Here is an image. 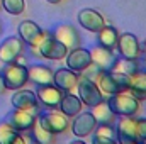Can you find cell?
<instances>
[{"label":"cell","mask_w":146,"mask_h":144,"mask_svg":"<svg viewBox=\"0 0 146 144\" xmlns=\"http://www.w3.org/2000/svg\"><path fill=\"white\" fill-rule=\"evenodd\" d=\"M127 90L136 95L139 100L146 102V70L141 68L134 75L129 76V83H127Z\"/></svg>","instance_id":"obj_21"},{"label":"cell","mask_w":146,"mask_h":144,"mask_svg":"<svg viewBox=\"0 0 146 144\" xmlns=\"http://www.w3.org/2000/svg\"><path fill=\"white\" fill-rule=\"evenodd\" d=\"M114 51H115L117 56L131 58V59H139L141 54H143L141 42H139L138 36L133 34V32H121Z\"/></svg>","instance_id":"obj_5"},{"label":"cell","mask_w":146,"mask_h":144,"mask_svg":"<svg viewBox=\"0 0 146 144\" xmlns=\"http://www.w3.org/2000/svg\"><path fill=\"white\" fill-rule=\"evenodd\" d=\"M78 80H80V73L70 70L68 66L54 70V75H53V83H54L56 87H60L65 93L76 90Z\"/></svg>","instance_id":"obj_16"},{"label":"cell","mask_w":146,"mask_h":144,"mask_svg":"<svg viewBox=\"0 0 146 144\" xmlns=\"http://www.w3.org/2000/svg\"><path fill=\"white\" fill-rule=\"evenodd\" d=\"M92 141L95 144H115V127L114 124H97L92 132Z\"/></svg>","instance_id":"obj_26"},{"label":"cell","mask_w":146,"mask_h":144,"mask_svg":"<svg viewBox=\"0 0 146 144\" xmlns=\"http://www.w3.org/2000/svg\"><path fill=\"white\" fill-rule=\"evenodd\" d=\"M2 76L5 81L7 90H19L24 88L29 83V75H27V65H19V63H7L2 66Z\"/></svg>","instance_id":"obj_3"},{"label":"cell","mask_w":146,"mask_h":144,"mask_svg":"<svg viewBox=\"0 0 146 144\" xmlns=\"http://www.w3.org/2000/svg\"><path fill=\"white\" fill-rule=\"evenodd\" d=\"M90 112H92V115L95 117L97 124H114L115 119H117V115L110 110V107H109V104H107L106 98H102L99 104H95L94 107H90Z\"/></svg>","instance_id":"obj_27"},{"label":"cell","mask_w":146,"mask_h":144,"mask_svg":"<svg viewBox=\"0 0 146 144\" xmlns=\"http://www.w3.org/2000/svg\"><path fill=\"white\" fill-rule=\"evenodd\" d=\"M110 73H112V78H114V83H115L117 90H119V92H121V90H127L129 76H127V75H122V73H114V71H110Z\"/></svg>","instance_id":"obj_31"},{"label":"cell","mask_w":146,"mask_h":144,"mask_svg":"<svg viewBox=\"0 0 146 144\" xmlns=\"http://www.w3.org/2000/svg\"><path fill=\"white\" fill-rule=\"evenodd\" d=\"M37 49L41 54V61H63L68 53L66 46L61 44L56 37H53L51 31H48V34L37 44Z\"/></svg>","instance_id":"obj_4"},{"label":"cell","mask_w":146,"mask_h":144,"mask_svg":"<svg viewBox=\"0 0 146 144\" xmlns=\"http://www.w3.org/2000/svg\"><path fill=\"white\" fill-rule=\"evenodd\" d=\"M48 3H53V5H56V3H61L63 0H46Z\"/></svg>","instance_id":"obj_34"},{"label":"cell","mask_w":146,"mask_h":144,"mask_svg":"<svg viewBox=\"0 0 146 144\" xmlns=\"http://www.w3.org/2000/svg\"><path fill=\"white\" fill-rule=\"evenodd\" d=\"M37 115L27 112V110H21V108H12L7 115V120L19 131V132H31L34 122H36Z\"/></svg>","instance_id":"obj_17"},{"label":"cell","mask_w":146,"mask_h":144,"mask_svg":"<svg viewBox=\"0 0 146 144\" xmlns=\"http://www.w3.org/2000/svg\"><path fill=\"white\" fill-rule=\"evenodd\" d=\"M9 90H7V87H5V81H3V76H2V73H0V95H5Z\"/></svg>","instance_id":"obj_32"},{"label":"cell","mask_w":146,"mask_h":144,"mask_svg":"<svg viewBox=\"0 0 146 144\" xmlns=\"http://www.w3.org/2000/svg\"><path fill=\"white\" fill-rule=\"evenodd\" d=\"M0 10H2V5H0Z\"/></svg>","instance_id":"obj_37"},{"label":"cell","mask_w":146,"mask_h":144,"mask_svg":"<svg viewBox=\"0 0 146 144\" xmlns=\"http://www.w3.org/2000/svg\"><path fill=\"white\" fill-rule=\"evenodd\" d=\"M141 61L139 59H131V58H122V56H115L114 63L110 65V71L114 73H122V75H134L138 70H141Z\"/></svg>","instance_id":"obj_22"},{"label":"cell","mask_w":146,"mask_h":144,"mask_svg":"<svg viewBox=\"0 0 146 144\" xmlns=\"http://www.w3.org/2000/svg\"><path fill=\"white\" fill-rule=\"evenodd\" d=\"M92 80H94L95 85L99 87V90H100V93L104 95V98H107L109 95L115 93V92H119L117 87H115V83H114L112 73H110L109 70H99L97 75H95Z\"/></svg>","instance_id":"obj_23"},{"label":"cell","mask_w":146,"mask_h":144,"mask_svg":"<svg viewBox=\"0 0 146 144\" xmlns=\"http://www.w3.org/2000/svg\"><path fill=\"white\" fill-rule=\"evenodd\" d=\"M27 49V44L19 36H9L0 41V63H14L17 56L24 54Z\"/></svg>","instance_id":"obj_9"},{"label":"cell","mask_w":146,"mask_h":144,"mask_svg":"<svg viewBox=\"0 0 146 144\" xmlns=\"http://www.w3.org/2000/svg\"><path fill=\"white\" fill-rule=\"evenodd\" d=\"M141 48H143V53H146V39L141 42Z\"/></svg>","instance_id":"obj_35"},{"label":"cell","mask_w":146,"mask_h":144,"mask_svg":"<svg viewBox=\"0 0 146 144\" xmlns=\"http://www.w3.org/2000/svg\"><path fill=\"white\" fill-rule=\"evenodd\" d=\"M75 93L78 95V98L82 100V104L85 105V108L94 107L95 104H99L104 98V95L100 93V90L95 85V81L87 78V76H82V75H80V80H78Z\"/></svg>","instance_id":"obj_6"},{"label":"cell","mask_w":146,"mask_h":144,"mask_svg":"<svg viewBox=\"0 0 146 144\" xmlns=\"http://www.w3.org/2000/svg\"><path fill=\"white\" fill-rule=\"evenodd\" d=\"M0 144H24L22 132H19L7 119L0 120Z\"/></svg>","instance_id":"obj_25"},{"label":"cell","mask_w":146,"mask_h":144,"mask_svg":"<svg viewBox=\"0 0 146 144\" xmlns=\"http://www.w3.org/2000/svg\"><path fill=\"white\" fill-rule=\"evenodd\" d=\"M76 22H78V26H80L82 29H85V31H88V32H94V34H95L100 27H104V26L107 24L106 17H104L99 10L90 9V7L82 9V10L76 14Z\"/></svg>","instance_id":"obj_14"},{"label":"cell","mask_w":146,"mask_h":144,"mask_svg":"<svg viewBox=\"0 0 146 144\" xmlns=\"http://www.w3.org/2000/svg\"><path fill=\"white\" fill-rule=\"evenodd\" d=\"M139 61H141V66H143V68L146 70V53H143V54H141V58H139Z\"/></svg>","instance_id":"obj_33"},{"label":"cell","mask_w":146,"mask_h":144,"mask_svg":"<svg viewBox=\"0 0 146 144\" xmlns=\"http://www.w3.org/2000/svg\"><path fill=\"white\" fill-rule=\"evenodd\" d=\"M88 51H90L92 63H95L100 70H109L110 65H112L114 59H115V56H117L114 49H107V48L100 46L99 42H95L94 46H90Z\"/></svg>","instance_id":"obj_19"},{"label":"cell","mask_w":146,"mask_h":144,"mask_svg":"<svg viewBox=\"0 0 146 144\" xmlns=\"http://www.w3.org/2000/svg\"><path fill=\"white\" fill-rule=\"evenodd\" d=\"M0 5L10 15H21L26 10V0H0Z\"/></svg>","instance_id":"obj_29"},{"label":"cell","mask_w":146,"mask_h":144,"mask_svg":"<svg viewBox=\"0 0 146 144\" xmlns=\"http://www.w3.org/2000/svg\"><path fill=\"white\" fill-rule=\"evenodd\" d=\"M95 127H97L95 117L92 115L90 110H85V108L78 115L73 117V122H70V131L73 132V136H76L80 139H85V137L92 136Z\"/></svg>","instance_id":"obj_12"},{"label":"cell","mask_w":146,"mask_h":144,"mask_svg":"<svg viewBox=\"0 0 146 144\" xmlns=\"http://www.w3.org/2000/svg\"><path fill=\"white\" fill-rule=\"evenodd\" d=\"M36 97L37 102L41 104L42 110H48V108H58L65 92L56 87L54 83H46V85H37L36 87Z\"/></svg>","instance_id":"obj_10"},{"label":"cell","mask_w":146,"mask_h":144,"mask_svg":"<svg viewBox=\"0 0 146 144\" xmlns=\"http://www.w3.org/2000/svg\"><path fill=\"white\" fill-rule=\"evenodd\" d=\"M0 36H2V22H0Z\"/></svg>","instance_id":"obj_36"},{"label":"cell","mask_w":146,"mask_h":144,"mask_svg":"<svg viewBox=\"0 0 146 144\" xmlns=\"http://www.w3.org/2000/svg\"><path fill=\"white\" fill-rule=\"evenodd\" d=\"M37 122L41 127H44L46 131H49L54 136H60L70 131V117H66L58 108L41 110L37 114Z\"/></svg>","instance_id":"obj_2"},{"label":"cell","mask_w":146,"mask_h":144,"mask_svg":"<svg viewBox=\"0 0 146 144\" xmlns=\"http://www.w3.org/2000/svg\"><path fill=\"white\" fill-rule=\"evenodd\" d=\"M46 34H48V31H44L37 22L31 20V19H26V20L19 22V26H17V36L27 46H37Z\"/></svg>","instance_id":"obj_13"},{"label":"cell","mask_w":146,"mask_h":144,"mask_svg":"<svg viewBox=\"0 0 146 144\" xmlns=\"http://www.w3.org/2000/svg\"><path fill=\"white\" fill-rule=\"evenodd\" d=\"M115 141L121 144H136V115H117L115 122Z\"/></svg>","instance_id":"obj_7"},{"label":"cell","mask_w":146,"mask_h":144,"mask_svg":"<svg viewBox=\"0 0 146 144\" xmlns=\"http://www.w3.org/2000/svg\"><path fill=\"white\" fill-rule=\"evenodd\" d=\"M27 75H29V81L37 87V85L53 83L54 70L44 63H33V65H27Z\"/></svg>","instance_id":"obj_18"},{"label":"cell","mask_w":146,"mask_h":144,"mask_svg":"<svg viewBox=\"0 0 146 144\" xmlns=\"http://www.w3.org/2000/svg\"><path fill=\"white\" fill-rule=\"evenodd\" d=\"M119 29L115 26H110V24H106L104 27H100L97 32H95V37H97V42L107 49H115V44H117V39H119Z\"/></svg>","instance_id":"obj_24"},{"label":"cell","mask_w":146,"mask_h":144,"mask_svg":"<svg viewBox=\"0 0 146 144\" xmlns=\"http://www.w3.org/2000/svg\"><path fill=\"white\" fill-rule=\"evenodd\" d=\"M10 104L14 108H21V110H27L31 114L37 115L42 107L41 104L37 102V97H36V92L34 90H26L24 88H19V90H14L12 97H10Z\"/></svg>","instance_id":"obj_11"},{"label":"cell","mask_w":146,"mask_h":144,"mask_svg":"<svg viewBox=\"0 0 146 144\" xmlns=\"http://www.w3.org/2000/svg\"><path fill=\"white\" fill-rule=\"evenodd\" d=\"M51 34H53V37H56L61 44H65L68 51L82 46V32L78 31L76 26H73L70 22H61V24L54 26L51 29Z\"/></svg>","instance_id":"obj_8"},{"label":"cell","mask_w":146,"mask_h":144,"mask_svg":"<svg viewBox=\"0 0 146 144\" xmlns=\"http://www.w3.org/2000/svg\"><path fill=\"white\" fill-rule=\"evenodd\" d=\"M31 136L39 144H53L56 141V136L51 134L49 131H46L44 127H41L39 122H37V119H36V122H34V126H33V129H31Z\"/></svg>","instance_id":"obj_28"},{"label":"cell","mask_w":146,"mask_h":144,"mask_svg":"<svg viewBox=\"0 0 146 144\" xmlns=\"http://www.w3.org/2000/svg\"><path fill=\"white\" fill-rule=\"evenodd\" d=\"M66 63V66L73 70L76 73H82L90 63H92V58H90V51L83 46H78L75 49H70L63 59Z\"/></svg>","instance_id":"obj_15"},{"label":"cell","mask_w":146,"mask_h":144,"mask_svg":"<svg viewBox=\"0 0 146 144\" xmlns=\"http://www.w3.org/2000/svg\"><path fill=\"white\" fill-rule=\"evenodd\" d=\"M83 108H85V105L82 104V100L78 98V95H76L75 92L65 93L63 98H61V102H60V105H58V110L63 112V114H65L66 117H70V119H73L75 115H78Z\"/></svg>","instance_id":"obj_20"},{"label":"cell","mask_w":146,"mask_h":144,"mask_svg":"<svg viewBox=\"0 0 146 144\" xmlns=\"http://www.w3.org/2000/svg\"><path fill=\"white\" fill-rule=\"evenodd\" d=\"M106 100L115 115H139L141 107H143V100H139L129 90L115 92L109 95Z\"/></svg>","instance_id":"obj_1"},{"label":"cell","mask_w":146,"mask_h":144,"mask_svg":"<svg viewBox=\"0 0 146 144\" xmlns=\"http://www.w3.org/2000/svg\"><path fill=\"white\" fill-rule=\"evenodd\" d=\"M136 141L146 143V117L136 115Z\"/></svg>","instance_id":"obj_30"}]
</instances>
